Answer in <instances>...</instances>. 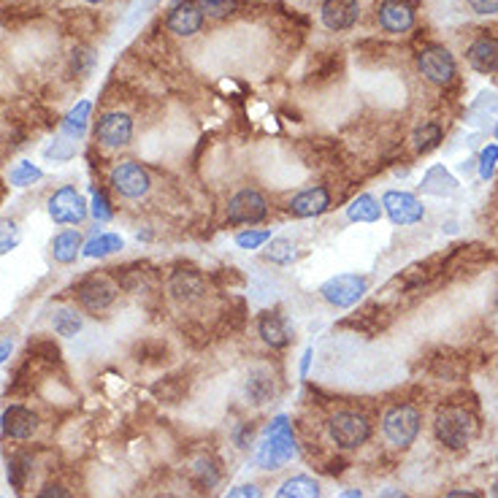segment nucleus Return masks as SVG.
Returning a JSON list of instances; mask_svg holds the SVG:
<instances>
[{
    "label": "nucleus",
    "instance_id": "1",
    "mask_svg": "<svg viewBox=\"0 0 498 498\" xmlns=\"http://www.w3.org/2000/svg\"><path fill=\"white\" fill-rule=\"evenodd\" d=\"M434 434H437L439 445H445L447 450H463L471 445V439L477 434V422L469 409L447 404V406L437 409Z\"/></svg>",
    "mask_w": 498,
    "mask_h": 498
},
{
    "label": "nucleus",
    "instance_id": "2",
    "mask_svg": "<svg viewBox=\"0 0 498 498\" xmlns=\"http://www.w3.org/2000/svg\"><path fill=\"white\" fill-rule=\"evenodd\" d=\"M296 439H293V431L288 425V417H276L271 422V429L257 450V463L260 469H282L288 461L296 458Z\"/></svg>",
    "mask_w": 498,
    "mask_h": 498
},
{
    "label": "nucleus",
    "instance_id": "3",
    "mask_svg": "<svg viewBox=\"0 0 498 498\" xmlns=\"http://www.w3.org/2000/svg\"><path fill=\"white\" fill-rule=\"evenodd\" d=\"M328 437L341 450H358L371 439V422L361 412H336L328 420Z\"/></svg>",
    "mask_w": 498,
    "mask_h": 498
},
{
    "label": "nucleus",
    "instance_id": "4",
    "mask_svg": "<svg viewBox=\"0 0 498 498\" xmlns=\"http://www.w3.org/2000/svg\"><path fill=\"white\" fill-rule=\"evenodd\" d=\"M420 422H422V414L417 406L412 404H396L385 412L382 417V431H385V439L393 445V447H412L417 434H420Z\"/></svg>",
    "mask_w": 498,
    "mask_h": 498
},
{
    "label": "nucleus",
    "instance_id": "5",
    "mask_svg": "<svg viewBox=\"0 0 498 498\" xmlns=\"http://www.w3.org/2000/svg\"><path fill=\"white\" fill-rule=\"evenodd\" d=\"M168 296L176 306L182 309H192V306H200L208 296V284H206V276L192 268V265H179L176 271H171L168 276Z\"/></svg>",
    "mask_w": 498,
    "mask_h": 498
},
{
    "label": "nucleus",
    "instance_id": "6",
    "mask_svg": "<svg viewBox=\"0 0 498 498\" xmlns=\"http://www.w3.org/2000/svg\"><path fill=\"white\" fill-rule=\"evenodd\" d=\"M109 184L111 190L125 198V200H141V198H147L150 190H152V176L150 171L135 163V160H122L111 168L109 174Z\"/></svg>",
    "mask_w": 498,
    "mask_h": 498
},
{
    "label": "nucleus",
    "instance_id": "7",
    "mask_svg": "<svg viewBox=\"0 0 498 498\" xmlns=\"http://www.w3.org/2000/svg\"><path fill=\"white\" fill-rule=\"evenodd\" d=\"M369 290V279L363 273H336L328 282H322L320 296L325 304L336 309H349L358 304Z\"/></svg>",
    "mask_w": 498,
    "mask_h": 498
},
{
    "label": "nucleus",
    "instance_id": "8",
    "mask_svg": "<svg viewBox=\"0 0 498 498\" xmlns=\"http://www.w3.org/2000/svg\"><path fill=\"white\" fill-rule=\"evenodd\" d=\"M268 198L257 187H244L228 200L225 220L228 225H257L268 217Z\"/></svg>",
    "mask_w": 498,
    "mask_h": 498
},
{
    "label": "nucleus",
    "instance_id": "9",
    "mask_svg": "<svg viewBox=\"0 0 498 498\" xmlns=\"http://www.w3.org/2000/svg\"><path fill=\"white\" fill-rule=\"evenodd\" d=\"M417 70L429 79L431 85H439V87H447L453 85L455 74H458V65H455V57L450 54L447 46L442 44H429L417 52Z\"/></svg>",
    "mask_w": 498,
    "mask_h": 498
},
{
    "label": "nucleus",
    "instance_id": "10",
    "mask_svg": "<svg viewBox=\"0 0 498 498\" xmlns=\"http://www.w3.org/2000/svg\"><path fill=\"white\" fill-rule=\"evenodd\" d=\"M74 293H77V301L87 309V312H93V314H101V312H106L114 301H117V284L109 279V276H98V273H93V276H87V279H82L77 288H74Z\"/></svg>",
    "mask_w": 498,
    "mask_h": 498
},
{
    "label": "nucleus",
    "instance_id": "11",
    "mask_svg": "<svg viewBox=\"0 0 498 498\" xmlns=\"http://www.w3.org/2000/svg\"><path fill=\"white\" fill-rule=\"evenodd\" d=\"M133 130L135 125L127 111H106L95 125V138L106 150H122L133 141Z\"/></svg>",
    "mask_w": 498,
    "mask_h": 498
},
{
    "label": "nucleus",
    "instance_id": "12",
    "mask_svg": "<svg viewBox=\"0 0 498 498\" xmlns=\"http://www.w3.org/2000/svg\"><path fill=\"white\" fill-rule=\"evenodd\" d=\"M46 206L49 217L57 225H79L87 217V200L82 198V192H77V187H60Z\"/></svg>",
    "mask_w": 498,
    "mask_h": 498
},
{
    "label": "nucleus",
    "instance_id": "13",
    "mask_svg": "<svg viewBox=\"0 0 498 498\" xmlns=\"http://www.w3.org/2000/svg\"><path fill=\"white\" fill-rule=\"evenodd\" d=\"M382 211L390 217L393 225H417L425 217V206L420 203L417 195L404 192V190H388L382 195Z\"/></svg>",
    "mask_w": 498,
    "mask_h": 498
},
{
    "label": "nucleus",
    "instance_id": "14",
    "mask_svg": "<svg viewBox=\"0 0 498 498\" xmlns=\"http://www.w3.org/2000/svg\"><path fill=\"white\" fill-rule=\"evenodd\" d=\"M361 20V0H322L320 22L331 33H347Z\"/></svg>",
    "mask_w": 498,
    "mask_h": 498
},
{
    "label": "nucleus",
    "instance_id": "15",
    "mask_svg": "<svg viewBox=\"0 0 498 498\" xmlns=\"http://www.w3.org/2000/svg\"><path fill=\"white\" fill-rule=\"evenodd\" d=\"M377 25L385 33H409L414 28V6L409 0H382L377 6Z\"/></svg>",
    "mask_w": 498,
    "mask_h": 498
},
{
    "label": "nucleus",
    "instance_id": "16",
    "mask_svg": "<svg viewBox=\"0 0 498 498\" xmlns=\"http://www.w3.org/2000/svg\"><path fill=\"white\" fill-rule=\"evenodd\" d=\"M331 208V190L322 184L306 187L298 195H293V200L288 203V211L298 220H309V217H320Z\"/></svg>",
    "mask_w": 498,
    "mask_h": 498
},
{
    "label": "nucleus",
    "instance_id": "17",
    "mask_svg": "<svg viewBox=\"0 0 498 498\" xmlns=\"http://www.w3.org/2000/svg\"><path fill=\"white\" fill-rule=\"evenodd\" d=\"M203 14H200V9L192 4V0H179V4L168 12V17H166V28H168V33H174L176 38H192V36H198L200 33V28H203Z\"/></svg>",
    "mask_w": 498,
    "mask_h": 498
},
{
    "label": "nucleus",
    "instance_id": "18",
    "mask_svg": "<svg viewBox=\"0 0 498 498\" xmlns=\"http://www.w3.org/2000/svg\"><path fill=\"white\" fill-rule=\"evenodd\" d=\"M0 429H4V434H6L9 439L25 442V439H30V437L36 434L38 417H36L30 409H25V406L12 404V406L4 412V417H0Z\"/></svg>",
    "mask_w": 498,
    "mask_h": 498
},
{
    "label": "nucleus",
    "instance_id": "19",
    "mask_svg": "<svg viewBox=\"0 0 498 498\" xmlns=\"http://www.w3.org/2000/svg\"><path fill=\"white\" fill-rule=\"evenodd\" d=\"M469 65L477 74H498V38L495 36H479L466 49Z\"/></svg>",
    "mask_w": 498,
    "mask_h": 498
},
{
    "label": "nucleus",
    "instance_id": "20",
    "mask_svg": "<svg viewBox=\"0 0 498 498\" xmlns=\"http://www.w3.org/2000/svg\"><path fill=\"white\" fill-rule=\"evenodd\" d=\"M257 336L271 349H284L290 344V328L279 312H260L257 314Z\"/></svg>",
    "mask_w": 498,
    "mask_h": 498
},
{
    "label": "nucleus",
    "instance_id": "21",
    "mask_svg": "<svg viewBox=\"0 0 498 498\" xmlns=\"http://www.w3.org/2000/svg\"><path fill=\"white\" fill-rule=\"evenodd\" d=\"M85 249V241H82V233L79 231H62L54 236L52 241V255L57 263L68 265V263H74Z\"/></svg>",
    "mask_w": 498,
    "mask_h": 498
},
{
    "label": "nucleus",
    "instance_id": "22",
    "mask_svg": "<svg viewBox=\"0 0 498 498\" xmlns=\"http://www.w3.org/2000/svg\"><path fill=\"white\" fill-rule=\"evenodd\" d=\"M380 217H382V203L374 195H369V192L358 195V198H355L347 206V220L349 223H366V225H371Z\"/></svg>",
    "mask_w": 498,
    "mask_h": 498
},
{
    "label": "nucleus",
    "instance_id": "23",
    "mask_svg": "<svg viewBox=\"0 0 498 498\" xmlns=\"http://www.w3.org/2000/svg\"><path fill=\"white\" fill-rule=\"evenodd\" d=\"M273 498H320V482L309 474H296L282 482Z\"/></svg>",
    "mask_w": 498,
    "mask_h": 498
},
{
    "label": "nucleus",
    "instance_id": "24",
    "mask_svg": "<svg viewBox=\"0 0 498 498\" xmlns=\"http://www.w3.org/2000/svg\"><path fill=\"white\" fill-rule=\"evenodd\" d=\"M190 477H192V482L198 485V490H206V493H211L217 485H220V479H223V471H220V463L215 461V458H198L195 463H192V469H190Z\"/></svg>",
    "mask_w": 498,
    "mask_h": 498
},
{
    "label": "nucleus",
    "instance_id": "25",
    "mask_svg": "<svg viewBox=\"0 0 498 498\" xmlns=\"http://www.w3.org/2000/svg\"><path fill=\"white\" fill-rule=\"evenodd\" d=\"M442 138H445V130L439 122H422L412 135V147L417 155H429L442 144Z\"/></svg>",
    "mask_w": 498,
    "mask_h": 498
},
{
    "label": "nucleus",
    "instance_id": "26",
    "mask_svg": "<svg viewBox=\"0 0 498 498\" xmlns=\"http://www.w3.org/2000/svg\"><path fill=\"white\" fill-rule=\"evenodd\" d=\"M273 377H271V371H265V369H257V371H252L249 377H247V396L252 398V404H265V401H271L273 398Z\"/></svg>",
    "mask_w": 498,
    "mask_h": 498
},
{
    "label": "nucleus",
    "instance_id": "27",
    "mask_svg": "<svg viewBox=\"0 0 498 498\" xmlns=\"http://www.w3.org/2000/svg\"><path fill=\"white\" fill-rule=\"evenodd\" d=\"M122 247H125V241H122L117 233H98V236H93V239L85 244L82 255H85V257H109V255L119 252Z\"/></svg>",
    "mask_w": 498,
    "mask_h": 498
},
{
    "label": "nucleus",
    "instance_id": "28",
    "mask_svg": "<svg viewBox=\"0 0 498 498\" xmlns=\"http://www.w3.org/2000/svg\"><path fill=\"white\" fill-rule=\"evenodd\" d=\"M52 325H54V331H57L60 336H77V333L82 331L85 320H82V314H79L77 309H68V306H62V309H57V312H54Z\"/></svg>",
    "mask_w": 498,
    "mask_h": 498
},
{
    "label": "nucleus",
    "instance_id": "29",
    "mask_svg": "<svg viewBox=\"0 0 498 498\" xmlns=\"http://www.w3.org/2000/svg\"><path fill=\"white\" fill-rule=\"evenodd\" d=\"M268 263H276V265H290L296 260V244L290 239H271L268 249L263 252Z\"/></svg>",
    "mask_w": 498,
    "mask_h": 498
},
{
    "label": "nucleus",
    "instance_id": "30",
    "mask_svg": "<svg viewBox=\"0 0 498 498\" xmlns=\"http://www.w3.org/2000/svg\"><path fill=\"white\" fill-rule=\"evenodd\" d=\"M192 4L200 9L203 17H211V20H225L239 9L236 0H192Z\"/></svg>",
    "mask_w": 498,
    "mask_h": 498
},
{
    "label": "nucleus",
    "instance_id": "31",
    "mask_svg": "<svg viewBox=\"0 0 498 498\" xmlns=\"http://www.w3.org/2000/svg\"><path fill=\"white\" fill-rule=\"evenodd\" d=\"M87 119H90V103L82 101L74 111L68 114V119L62 122V130H65L68 135H82L85 127H87Z\"/></svg>",
    "mask_w": 498,
    "mask_h": 498
},
{
    "label": "nucleus",
    "instance_id": "32",
    "mask_svg": "<svg viewBox=\"0 0 498 498\" xmlns=\"http://www.w3.org/2000/svg\"><path fill=\"white\" fill-rule=\"evenodd\" d=\"M41 176H44L41 168L33 166V163H28V160L17 163V166L12 168V184H14V187H28V184L38 182Z\"/></svg>",
    "mask_w": 498,
    "mask_h": 498
},
{
    "label": "nucleus",
    "instance_id": "33",
    "mask_svg": "<svg viewBox=\"0 0 498 498\" xmlns=\"http://www.w3.org/2000/svg\"><path fill=\"white\" fill-rule=\"evenodd\" d=\"M28 474H30V455H14L12 461H9V482L14 485V487H22L25 485V479H28Z\"/></svg>",
    "mask_w": 498,
    "mask_h": 498
},
{
    "label": "nucleus",
    "instance_id": "34",
    "mask_svg": "<svg viewBox=\"0 0 498 498\" xmlns=\"http://www.w3.org/2000/svg\"><path fill=\"white\" fill-rule=\"evenodd\" d=\"M265 241H271V231H255V228H249V231L236 233V244L241 249H260Z\"/></svg>",
    "mask_w": 498,
    "mask_h": 498
},
{
    "label": "nucleus",
    "instance_id": "35",
    "mask_svg": "<svg viewBox=\"0 0 498 498\" xmlns=\"http://www.w3.org/2000/svg\"><path fill=\"white\" fill-rule=\"evenodd\" d=\"M20 241V228L14 220H0V255H6L9 249H14Z\"/></svg>",
    "mask_w": 498,
    "mask_h": 498
},
{
    "label": "nucleus",
    "instance_id": "36",
    "mask_svg": "<svg viewBox=\"0 0 498 498\" xmlns=\"http://www.w3.org/2000/svg\"><path fill=\"white\" fill-rule=\"evenodd\" d=\"M90 211H93V217H95L98 223H109V220L114 217L111 200H109V195H106L103 190H98V192L93 195V206H90Z\"/></svg>",
    "mask_w": 498,
    "mask_h": 498
},
{
    "label": "nucleus",
    "instance_id": "37",
    "mask_svg": "<svg viewBox=\"0 0 498 498\" xmlns=\"http://www.w3.org/2000/svg\"><path fill=\"white\" fill-rule=\"evenodd\" d=\"M495 163H498V144H487V147L482 150V155H479V176H482L485 182L493 179Z\"/></svg>",
    "mask_w": 498,
    "mask_h": 498
},
{
    "label": "nucleus",
    "instance_id": "38",
    "mask_svg": "<svg viewBox=\"0 0 498 498\" xmlns=\"http://www.w3.org/2000/svg\"><path fill=\"white\" fill-rule=\"evenodd\" d=\"M466 6L479 14V17H490V14H498V0H466Z\"/></svg>",
    "mask_w": 498,
    "mask_h": 498
},
{
    "label": "nucleus",
    "instance_id": "39",
    "mask_svg": "<svg viewBox=\"0 0 498 498\" xmlns=\"http://www.w3.org/2000/svg\"><path fill=\"white\" fill-rule=\"evenodd\" d=\"M225 498H263V493H260L257 485L247 482V485H236V487H231Z\"/></svg>",
    "mask_w": 498,
    "mask_h": 498
},
{
    "label": "nucleus",
    "instance_id": "40",
    "mask_svg": "<svg viewBox=\"0 0 498 498\" xmlns=\"http://www.w3.org/2000/svg\"><path fill=\"white\" fill-rule=\"evenodd\" d=\"M36 498H74V495H70L68 487H62V485H57V482H49V485H44V487L38 490Z\"/></svg>",
    "mask_w": 498,
    "mask_h": 498
},
{
    "label": "nucleus",
    "instance_id": "41",
    "mask_svg": "<svg viewBox=\"0 0 498 498\" xmlns=\"http://www.w3.org/2000/svg\"><path fill=\"white\" fill-rule=\"evenodd\" d=\"M12 349H14L12 339H4V341H0V363H4L6 358H12Z\"/></svg>",
    "mask_w": 498,
    "mask_h": 498
},
{
    "label": "nucleus",
    "instance_id": "42",
    "mask_svg": "<svg viewBox=\"0 0 498 498\" xmlns=\"http://www.w3.org/2000/svg\"><path fill=\"white\" fill-rule=\"evenodd\" d=\"M377 498H409L401 487H385Z\"/></svg>",
    "mask_w": 498,
    "mask_h": 498
},
{
    "label": "nucleus",
    "instance_id": "43",
    "mask_svg": "<svg viewBox=\"0 0 498 498\" xmlns=\"http://www.w3.org/2000/svg\"><path fill=\"white\" fill-rule=\"evenodd\" d=\"M445 498H479V495L474 490H450Z\"/></svg>",
    "mask_w": 498,
    "mask_h": 498
},
{
    "label": "nucleus",
    "instance_id": "44",
    "mask_svg": "<svg viewBox=\"0 0 498 498\" xmlns=\"http://www.w3.org/2000/svg\"><path fill=\"white\" fill-rule=\"evenodd\" d=\"M339 498H363V493H361L358 487H352V490H344Z\"/></svg>",
    "mask_w": 498,
    "mask_h": 498
},
{
    "label": "nucleus",
    "instance_id": "45",
    "mask_svg": "<svg viewBox=\"0 0 498 498\" xmlns=\"http://www.w3.org/2000/svg\"><path fill=\"white\" fill-rule=\"evenodd\" d=\"M490 495H493V498H498V479L493 482V487H490Z\"/></svg>",
    "mask_w": 498,
    "mask_h": 498
},
{
    "label": "nucleus",
    "instance_id": "46",
    "mask_svg": "<svg viewBox=\"0 0 498 498\" xmlns=\"http://www.w3.org/2000/svg\"><path fill=\"white\" fill-rule=\"evenodd\" d=\"M155 498H176V495H174V493H158Z\"/></svg>",
    "mask_w": 498,
    "mask_h": 498
},
{
    "label": "nucleus",
    "instance_id": "47",
    "mask_svg": "<svg viewBox=\"0 0 498 498\" xmlns=\"http://www.w3.org/2000/svg\"><path fill=\"white\" fill-rule=\"evenodd\" d=\"M85 4H93V6H98V4H106V0H85Z\"/></svg>",
    "mask_w": 498,
    "mask_h": 498
},
{
    "label": "nucleus",
    "instance_id": "48",
    "mask_svg": "<svg viewBox=\"0 0 498 498\" xmlns=\"http://www.w3.org/2000/svg\"><path fill=\"white\" fill-rule=\"evenodd\" d=\"M495 138H498V122H495Z\"/></svg>",
    "mask_w": 498,
    "mask_h": 498
},
{
    "label": "nucleus",
    "instance_id": "49",
    "mask_svg": "<svg viewBox=\"0 0 498 498\" xmlns=\"http://www.w3.org/2000/svg\"><path fill=\"white\" fill-rule=\"evenodd\" d=\"M495 314H498V301H495Z\"/></svg>",
    "mask_w": 498,
    "mask_h": 498
},
{
    "label": "nucleus",
    "instance_id": "50",
    "mask_svg": "<svg viewBox=\"0 0 498 498\" xmlns=\"http://www.w3.org/2000/svg\"><path fill=\"white\" fill-rule=\"evenodd\" d=\"M495 461H498V455H495Z\"/></svg>",
    "mask_w": 498,
    "mask_h": 498
}]
</instances>
